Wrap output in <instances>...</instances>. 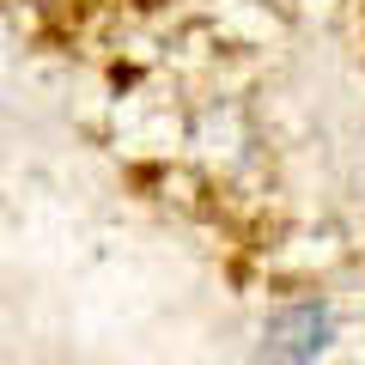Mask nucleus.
<instances>
[{"mask_svg":"<svg viewBox=\"0 0 365 365\" xmlns=\"http://www.w3.org/2000/svg\"><path fill=\"white\" fill-rule=\"evenodd\" d=\"M329 353V304H287L262 329V359L268 365H317Z\"/></svg>","mask_w":365,"mask_h":365,"instance_id":"f257e3e1","label":"nucleus"}]
</instances>
